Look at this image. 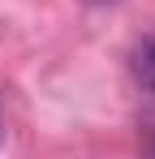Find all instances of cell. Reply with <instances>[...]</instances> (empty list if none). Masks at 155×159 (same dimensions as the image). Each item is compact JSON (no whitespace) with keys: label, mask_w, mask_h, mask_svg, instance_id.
<instances>
[{"label":"cell","mask_w":155,"mask_h":159,"mask_svg":"<svg viewBox=\"0 0 155 159\" xmlns=\"http://www.w3.org/2000/svg\"><path fill=\"white\" fill-rule=\"evenodd\" d=\"M134 78L142 82V90L155 95V39L142 43V52H138V60H134Z\"/></svg>","instance_id":"1"}]
</instances>
